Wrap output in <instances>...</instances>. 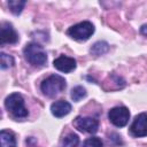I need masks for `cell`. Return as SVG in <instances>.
<instances>
[{"instance_id": "5", "label": "cell", "mask_w": 147, "mask_h": 147, "mask_svg": "<svg viewBox=\"0 0 147 147\" xmlns=\"http://www.w3.org/2000/svg\"><path fill=\"white\" fill-rule=\"evenodd\" d=\"M109 121L117 127H123L127 124L130 118V111L126 107H114L108 113Z\"/></svg>"}, {"instance_id": "3", "label": "cell", "mask_w": 147, "mask_h": 147, "mask_svg": "<svg viewBox=\"0 0 147 147\" xmlns=\"http://www.w3.org/2000/svg\"><path fill=\"white\" fill-rule=\"evenodd\" d=\"M5 107L15 118H24L28 116L29 111L25 108L23 96L20 93H11L5 100Z\"/></svg>"}, {"instance_id": "13", "label": "cell", "mask_w": 147, "mask_h": 147, "mask_svg": "<svg viewBox=\"0 0 147 147\" xmlns=\"http://www.w3.org/2000/svg\"><path fill=\"white\" fill-rule=\"evenodd\" d=\"M25 5H26V1H24V0H10V1H8V7L10 9V11L15 15L21 14Z\"/></svg>"}, {"instance_id": "14", "label": "cell", "mask_w": 147, "mask_h": 147, "mask_svg": "<svg viewBox=\"0 0 147 147\" xmlns=\"http://www.w3.org/2000/svg\"><path fill=\"white\" fill-rule=\"evenodd\" d=\"M79 144V138L75 133H69L67 137H64L62 141V147H77Z\"/></svg>"}, {"instance_id": "7", "label": "cell", "mask_w": 147, "mask_h": 147, "mask_svg": "<svg viewBox=\"0 0 147 147\" xmlns=\"http://www.w3.org/2000/svg\"><path fill=\"white\" fill-rule=\"evenodd\" d=\"M74 125L83 132H87V133H95L99 129V122L95 118L92 117H76V119L74 121Z\"/></svg>"}, {"instance_id": "18", "label": "cell", "mask_w": 147, "mask_h": 147, "mask_svg": "<svg viewBox=\"0 0 147 147\" xmlns=\"http://www.w3.org/2000/svg\"><path fill=\"white\" fill-rule=\"evenodd\" d=\"M140 33L147 37V24H144V25H141V28H140Z\"/></svg>"}, {"instance_id": "6", "label": "cell", "mask_w": 147, "mask_h": 147, "mask_svg": "<svg viewBox=\"0 0 147 147\" xmlns=\"http://www.w3.org/2000/svg\"><path fill=\"white\" fill-rule=\"evenodd\" d=\"M130 133L137 138L147 136V114L146 113H141L134 117L130 126Z\"/></svg>"}, {"instance_id": "11", "label": "cell", "mask_w": 147, "mask_h": 147, "mask_svg": "<svg viewBox=\"0 0 147 147\" xmlns=\"http://www.w3.org/2000/svg\"><path fill=\"white\" fill-rule=\"evenodd\" d=\"M0 146L1 147H16V139L13 132L2 130L0 132Z\"/></svg>"}, {"instance_id": "1", "label": "cell", "mask_w": 147, "mask_h": 147, "mask_svg": "<svg viewBox=\"0 0 147 147\" xmlns=\"http://www.w3.org/2000/svg\"><path fill=\"white\" fill-rule=\"evenodd\" d=\"M25 60L34 65V67H42L47 62V54L42 46H40L37 42H30L23 49Z\"/></svg>"}, {"instance_id": "12", "label": "cell", "mask_w": 147, "mask_h": 147, "mask_svg": "<svg viewBox=\"0 0 147 147\" xmlns=\"http://www.w3.org/2000/svg\"><path fill=\"white\" fill-rule=\"evenodd\" d=\"M109 51V45L107 41H103V40H100V41H96L92 45L91 49H90V53L94 56H100V55H103L106 54L107 52Z\"/></svg>"}, {"instance_id": "8", "label": "cell", "mask_w": 147, "mask_h": 147, "mask_svg": "<svg viewBox=\"0 0 147 147\" xmlns=\"http://www.w3.org/2000/svg\"><path fill=\"white\" fill-rule=\"evenodd\" d=\"M18 40V36L14 30L10 23L3 22L1 24V34H0V44L1 46L5 44H15Z\"/></svg>"}, {"instance_id": "16", "label": "cell", "mask_w": 147, "mask_h": 147, "mask_svg": "<svg viewBox=\"0 0 147 147\" xmlns=\"http://www.w3.org/2000/svg\"><path fill=\"white\" fill-rule=\"evenodd\" d=\"M0 59H1V61H0V67H1V69H7V68L13 67V64H14V59H13L10 55H8V54H6V53H1V54H0Z\"/></svg>"}, {"instance_id": "15", "label": "cell", "mask_w": 147, "mask_h": 147, "mask_svg": "<svg viewBox=\"0 0 147 147\" xmlns=\"http://www.w3.org/2000/svg\"><path fill=\"white\" fill-rule=\"evenodd\" d=\"M85 96H86V90L83 86H76L71 90V99L74 101L77 102V101L82 100Z\"/></svg>"}, {"instance_id": "10", "label": "cell", "mask_w": 147, "mask_h": 147, "mask_svg": "<svg viewBox=\"0 0 147 147\" xmlns=\"http://www.w3.org/2000/svg\"><path fill=\"white\" fill-rule=\"evenodd\" d=\"M51 111L55 117H63L71 111V105L64 100H59L52 103Z\"/></svg>"}, {"instance_id": "17", "label": "cell", "mask_w": 147, "mask_h": 147, "mask_svg": "<svg viewBox=\"0 0 147 147\" xmlns=\"http://www.w3.org/2000/svg\"><path fill=\"white\" fill-rule=\"evenodd\" d=\"M102 146H103V144H102V140L100 138L92 137V138H88L85 140L83 147H102Z\"/></svg>"}, {"instance_id": "4", "label": "cell", "mask_w": 147, "mask_h": 147, "mask_svg": "<svg viewBox=\"0 0 147 147\" xmlns=\"http://www.w3.org/2000/svg\"><path fill=\"white\" fill-rule=\"evenodd\" d=\"M67 33L75 40L85 41L94 33V25L88 21H83L80 23H77L70 26Z\"/></svg>"}, {"instance_id": "2", "label": "cell", "mask_w": 147, "mask_h": 147, "mask_svg": "<svg viewBox=\"0 0 147 147\" xmlns=\"http://www.w3.org/2000/svg\"><path fill=\"white\" fill-rule=\"evenodd\" d=\"M65 79L60 75H51L46 79H44L40 84L41 92L49 98H53L61 93L65 88Z\"/></svg>"}, {"instance_id": "9", "label": "cell", "mask_w": 147, "mask_h": 147, "mask_svg": "<svg viewBox=\"0 0 147 147\" xmlns=\"http://www.w3.org/2000/svg\"><path fill=\"white\" fill-rule=\"evenodd\" d=\"M53 65L61 72H71L76 69V60L74 57H69L65 55H60L54 60Z\"/></svg>"}]
</instances>
